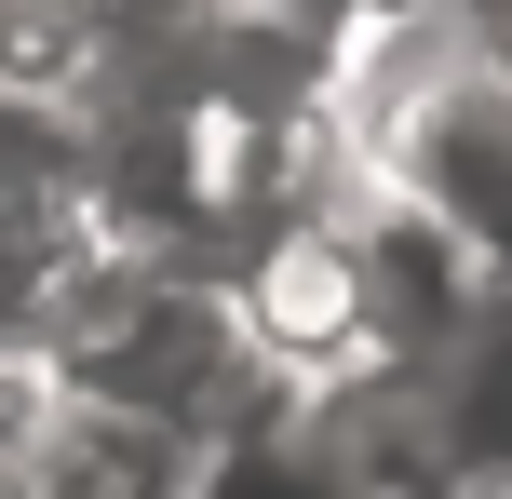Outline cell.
Masks as SVG:
<instances>
[{"label": "cell", "instance_id": "1", "mask_svg": "<svg viewBox=\"0 0 512 499\" xmlns=\"http://www.w3.org/2000/svg\"><path fill=\"white\" fill-rule=\"evenodd\" d=\"M122 230L95 203V162L54 108H14L0 95V365L14 378H54L68 338L95 324V297L122 284Z\"/></svg>", "mask_w": 512, "mask_h": 499}, {"label": "cell", "instance_id": "4", "mask_svg": "<svg viewBox=\"0 0 512 499\" xmlns=\"http://www.w3.org/2000/svg\"><path fill=\"white\" fill-rule=\"evenodd\" d=\"M243 14H324V27H337V0H243Z\"/></svg>", "mask_w": 512, "mask_h": 499}, {"label": "cell", "instance_id": "3", "mask_svg": "<svg viewBox=\"0 0 512 499\" xmlns=\"http://www.w3.org/2000/svg\"><path fill=\"white\" fill-rule=\"evenodd\" d=\"M189 499H378V486H364V459L337 446L324 405H256V419H230L203 446Z\"/></svg>", "mask_w": 512, "mask_h": 499}, {"label": "cell", "instance_id": "2", "mask_svg": "<svg viewBox=\"0 0 512 499\" xmlns=\"http://www.w3.org/2000/svg\"><path fill=\"white\" fill-rule=\"evenodd\" d=\"M189 473H203V446H176L95 392H41L27 432L0 446V499H189Z\"/></svg>", "mask_w": 512, "mask_h": 499}, {"label": "cell", "instance_id": "5", "mask_svg": "<svg viewBox=\"0 0 512 499\" xmlns=\"http://www.w3.org/2000/svg\"><path fill=\"white\" fill-rule=\"evenodd\" d=\"M486 41H499V68H512V0H499V14H486Z\"/></svg>", "mask_w": 512, "mask_h": 499}]
</instances>
